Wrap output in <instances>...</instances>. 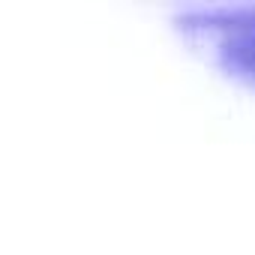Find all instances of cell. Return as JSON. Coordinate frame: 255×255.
I'll return each mask as SVG.
<instances>
[{"label": "cell", "mask_w": 255, "mask_h": 255, "mask_svg": "<svg viewBox=\"0 0 255 255\" xmlns=\"http://www.w3.org/2000/svg\"><path fill=\"white\" fill-rule=\"evenodd\" d=\"M219 54L231 72L255 84V12H237L222 24Z\"/></svg>", "instance_id": "obj_1"}]
</instances>
